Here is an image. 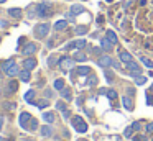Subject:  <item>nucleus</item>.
Wrapping results in <instances>:
<instances>
[{
  "instance_id": "1",
  "label": "nucleus",
  "mask_w": 153,
  "mask_h": 141,
  "mask_svg": "<svg viewBox=\"0 0 153 141\" xmlns=\"http://www.w3.org/2000/svg\"><path fill=\"white\" fill-rule=\"evenodd\" d=\"M2 71H4L7 75H10V77H13V75L20 74V71H18V66L15 64L13 59H8V61H5L4 66H2Z\"/></svg>"
},
{
  "instance_id": "2",
  "label": "nucleus",
  "mask_w": 153,
  "mask_h": 141,
  "mask_svg": "<svg viewBox=\"0 0 153 141\" xmlns=\"http://www.w3.org/2000/svg\"><path fill=\"white\" fill-rule=\"evenodd\" d=\"M48 33H50V23H40V25L35 26V35L38 38H45Z\"/></svg>"
},
{
  "instance_id": "3",
  "label": "nucleus",
  "mask_w": 153,
  "mask_h": 141,
  "mask_svg": "<svg viewBox=\"0 0 153 141\" xmlns=\"http://www.w3.org/2000/svg\"><path fill=\"white\" fill-rule=\"evenodd\" d=\"M71 121H73V126L76 128V131H79V133H86L87 131V125L81 117H74Z\"/></svg>"
},
{
  "instance_id": "4",
  "label": "nucleus",
  "mask_w": 153,
  "mask_h": 141,
  "mask_svg": "<svg viewBox=\"0 0 153 141\" xmlns=\"http://www.w3.org/2000/svg\"><path fill=\"white\" fill-rule=\"evenodd\" d=\"M36 15L41 16V18H48L51 15V10H50V5L48 3H40L36 7Z\"/></svg>"
},
{
  "instance_id": "5",
  "label": "nucleus",
  "mask_w": 153,
  "mask_h": 141,
  "mask_svg": "<svg viewBox=\"0 0 153 141\" xmlns=\"http://www.w3.org/2000/svg\"><path fill=\"white\" fill-rule=\"evenodd\" d=\"M59 67L63 71H69V69L74 67V61L71 58H61L59 59Z\"/></svg>"
},
{
  "instance_id": "6",
  "label": "nucleus",
  "mask_w": 153,
  "mask_h": 141,
  "mask_svg": "<svg viewBox=\"0 0 153 141\" xmlns=\"http://www.w3.org/2000/svg\"><path fill=\"white\" fill-rule=\"evenodd\" d=\"M84 46H86V41H84V39H76V41L68 43L64 49H82Z\"/></svg>"
},
{
  "instance_id": "7",
  "label": "nucleus",
  "mask_w": 153,
  "mask_h": 141,
  "mask_svg": "<svg viewBox=\"0 0 153 141\" xmlns=\"http://www.w3.org/2000/svg\"><path fill=\"white\" fill-rule=\"evenodd\" d=\"M36 49H38V46L35 44V43H28V44L22 49V52H23V56H31V54L36 52Z\"/></svg>"
},
{
  "instance_id": "8",
  "label": "nucleus",
  "mask_w": 153,
  "mask_h": 141,
  "mask_svg": "<svg viewBox=\"0 0 153 141\" xmlns=\"http://www.w3.org/2000/svg\"><path fill=\"white\" fill-rule=\"evenodd\" d=\"M18 121H20V126L27 130V128H28V121H31V115L27 113V111H23V113L20 115V118H18Z\"/></svg>"
},
{
  "instance_id": "9",
  "label": "nucleus",
  "mask_w": 153,
  "mask_h": 141,
  "mask_svg": "<svg viewBox=\"0 0 153 141\" xmlns=\"http://www.w3.org/2000/svg\"><path fill=\"white\" fill-rule=\"evenodd\" d=\"M119 59L123 62V64H128V62L133 61V59H132V54H130V52H127V51H120V52H119Z\"/></svg>"
},
{
  "instance_id": "10",
  "label": "nucleus",
  "mask_w": 153,
  "mask_h": 141,
  "mask_svg": "<svg viewBox=\"0 0 153 141\" xmlns=\"http://www.w3.org/2000/svg\"><path fill=\"white\" fill-rule=\"evenodd\" d=\"M127 67H128V71L132 72V75H138V74H142V71H140V66L137 64V62H128L127 64Z\"/></svg>"
},
{
  "instance_id": "11",
  "label": "nucleus",
  "mask_w": 153,
  "mask_h": 141,
  "mask_svg": "<svg viewBox=\"0 0 153 141\" xmlns=\"http://www.w3.org/2000/svg\"><path fill=\"white\" fill-rule=\"evenodd\" d=\"M97 64H99L100 67H109V66H112V59H110L109 56H100Z\"/></svg>"
},
{
  "instance_id": "12",
  "label": "nucleus",
  "mask_w": 153,
  "mask_h": 141,
  "mask_svg": "<svg viewBox=\"0 0 153 141\" xmlns=\"http://www.w3.org/2000/svg\"><path fill=\"white\" fill-rule=\"evenodd\" d=\"M35 67H36V59L28 58V59H25V61H23V69L31 71V69H35Z\"/></svg>"
},
{
  "instance_id": "13",
  "label": "nucleus",
  "mask_w": 153,
  "mask_h": 141,
  "mask_svg": "<svg viewBox=\"0 0 153 141\" xmlns=\"http://www.w3.org/2000/svg\"><path fill=\"white\" fill-rule=\"evenodd\" d=\"M68 26V20H59V21L54 23V30L56 31H61V30H66Z\"/></svg>"
},
{
  "instance_id": "14",
  "label": "nucleus",
  "mask_w": 153,
  "mask_h": 141,
  "mask_svg": "<svg viewBox=\"0 0 153 141\" xmlns=\"http://www.w3.org/2000/svg\"><path fill=\"white\" fill-rule=\"evenodd\" d=\"M8 15L13 16V18H20V16H22V8H17V7L8 8Z\"/></svg>"
},
{
  "instance_id": "15",
  "label": "nucleus",
  "mask_w": 153,
  "mask_h": 141,
  "mask_svg": "<svg viewBox=\"0 0 153 141\" xmlns=\"http://www.w3.org/2000/svg\"><path fill=\"white\" fill-rule=\"evenodd\" d=\"M76 72L79 75H89L91 74V67H87V66H81V67L76 69Z\"/></svg>"
},
{
  "instance_id": "16",
  "label": "nucleus",
  "mask_w": 153,
  "mask_h": 141,
  "mask_svg": "<svg viewBox=\"0 0 153 141\" xmlns=\"http://www.w3.org/2000/svg\"><path fill=\"white\" fill-rule=\"evenodd\" d=\"M100 44H102V49H104V51H110V49H112V46H114L107 38H104L102 41H100Z\"/></svg>"
},
{
  "instance_id": "17",
  "label": "nucleus",
  "mask_w": 153,
  "mask_h": 141,
  "mask_svg": "<svg viewBox=\"0 0 153 141\" xmlns=\"http://www.w3.org/2000/svg\"><path fill=\"white\" fill-rule=\"evenodd\" d=\"M122 103H123V107H125L127 110H132L133 103H132V98L130 97H122Z\"/></svg>"
},
{
  "instance_id": "18",
  "label": "nucleus",
  "mask_w": 153,
  "mask_h": 141,
  "mask_svg": "<svg viewBox=\"0 0 153 141\" xmlns=\"http://www.w3.org/2000/svg\"><path fill=\"white\" fill-rule=\"evenodd\" d=\"M41 134H43V136H51V134H53V128L50 126V125H46V126H43L41 128Z\"/></svg>"
},
{
  "instance_id": "19",
  "label": "nucleus",
  "mask_w": 153,
  "mask_h": 141,
  "mask_svg": "<svg viewBox=\"0 0 153 141\" xmlns=\"http://www.w3.org/2000/svg\"><path fill=\"white\" fill-rule=\"evenodd\" d=\"M105 38L109 39L112 44H117V41H119V39H117V35H115L114 31H107V36H105Z\"/></svg>"
},
{
  "instance_id": "20",
  "label": "nucleus",
  "mask_w": 153,
  "mask_h": 141,
  "mask_svg": "<svg viewBox=\"0 0 153 141\" xmlns=\"http://www.w3.org/2000/svg\"><path fill=\"white\" fill-rule=\"evenodd\" d=\"M20 80L22 82H28V80H30V71H28V69H25V71L20 72Z\"/></svg>"
},
{
  "instance_id": "21",
  "label": "nucleus",
  "mask_w": 153,
  "mask_h": 141,
  "mask_svg": "<svg viewBox=\"0 0 153 141\" xmlns=\"http://www.w3.org/2000/svg\"><path fill=\"white\" fill-rule=\"evenodd\" d=\"M43 120L46 121V123H53V121H54V115L51 113V111H45V113H43Z\"/></svg>"
},
{
  "instance_id": "22",
  "label": "nucleus",
  "mask_w": 153,
  "mask_h": 141,
  "mask_svg": "<svg viewBox=\"0 0 153 141\" xmlns=\"http://www.w3.org/2000/svg\"><path fill=\"white\" fill-rule=\"evenodd\" d=\"M81 12H82V5H79V3L71 7V13H73V15H79Z\"/></svg>"
},
{
  "instance_id": "23",
  "label": "nucleus",
  "mask_w": 153,
  "mask_h": 141,
  "mask_svg": "<svg viewBox=\"0 0 153 141\" xmlns=\"http://www.w3.org/2000/svg\"><path fill=\"white\" fill-rule=\"evenodd\" d=\"M54 89H56V90H63L64 89V80L63 79H56V80H54Z\"/></svg>"
},
{
  "instance_id": "24",
  "label": "nucleus",
  "mask_w": 153,
  "mask_h": 141,
  "mask_svg": "<svg viewBox=\"0 0 153 141\" xmlns=\"http://www.w3.org/2000/svg\"><path fill=\"white\" fill-rule=\"evenodd\" d=\"M33 97H35V90H28L25 94V100L30 102V103H33Z\"/></svg>"
},
{
  "instance_id": "25",
  "label": "nucleus",
  "mask_w": 153,
  "mask_h": 141,
  "mask_svg": "<svg viewBox=\"0 0 153 141\" xmlns=\"http://www.w3.org/2000/svg\"><path fill=\"white\" fill-rule=\"evenodd\" d=\"M74 59H76V61H86V54L81 52V51H77L76 54H74Z\"/></svg>"
},
{
  "instance_id": "26",
  "label": "nucleus",
  "mask_w": 153,
  "mask_h": 141,
  "mask_svg": "<svg viewBox=\"0 0 153 141\" xmlns=\"http://www.w3.org/2000/svg\"><path fill=\"white\" fill-rule=\"evenodd\" d=\"M61 95H63L66 100H71V92H69V89H63V90H61Z\"/></svg>"
},
{
  "instance_id": "27",
  "label": "nucleus",
  "mask_w": 153,
  "mask_h": 141,
  "mask_svg": "<svg viewBox=\"0 0 153 141\" xmlns=\"http://www.w3.org/2000/svg\"><path fill=\"white\" fill-rule=\"evenodd\" d=\"M86 33H87L86 26H77L76 28V35H86Z\"/></svg>"
},
{
  "instance_id": "28",
  "label": "nucleus",
  "mask_w": 153,
  "mask_h": 141,
  "mask_svg": "<svg viewBox=\"0 0 153 141\" xmlns=\"http://www.w3.org/2000/svg\"><path fill=\"white\" fill-rule=\"evenodd\" d=\"M17 87H18V84L15 80H12L10 84H8V92H15V90H17Z\"/></svg>"
},
{
  "instance_id": "29",
  "label": "nucleus",
  "mask_w": 153,
  "mask_h": 141,
  "mask_svg": "<svg viewBox=\"0 0 153 141\" xmlns=\"http://www.w3.org/2000/svg\"><path fill=\"white\" fill-rule=\"evenodd\" d=\"M140 61H142V62H143V64H145V66H146V67H150V69H153V62H152V61H150V59H146V58H142V59H140Z\"/></svg>"
},
{
  "instance_id": "30",
  "label": "nucleus",
  "mask_w": 153,
  "mask_h": 141,
  "mask_svg": "<svg viewBox=\"0 0 153 141\" xmlns=\"http://www.w3.org/2000/svg\"><path fill=\"white\" fill-rule=\"evenodd\" d=\"M107 97H109L110 100H115V98H117V92L115 90H107Z\"/></svg>"
},
{
  "instance_id": "31",
  "label": "nucleus",
  "mask_w": 153,
  "mask_h": 141,
  "mask_svg": "<svg viewBox=\"0 0 153 141\" xmlns=\"http://www.w3.org/2000/svg\"><path fill=\"white\" fill-rule=\"evenodd\" d=\"M145 82H146V79L142 77V75H138V77L135 79V84H137V85H142V84H145Z\"/></svg>"
},
{
  "instance_id": "32",
  "label": "nucleus",
  "mask_w": 153,
  "mask_h": 141,
  "mask_svg": "<svg viewBox=\"0 0 153 141\" xmlns=\"http://www.w3.org/2000/svg\"><path fill=\"white\" fill-rule=\"evenodd\" d=\"M56 108H58V110H61V111H66V107H64L63 102H58V103H56Z\"/></svg>"
},
{
  "instance_id": "33",
  "label": "nucleus",
  "mask_w": 153,
  "mask_h": 141,
  "mask_svg": "<svg viewBox=\"0 0 153 141\" xmlns=\"http://www.w3.org/2000/svg\"><path fill=\"white\" fill-rule=\"evenodd\" d=\"M92 84H97V77L91 75V77H89V85H92Z\"/></svg>"
},
{
  "instance_id": "34",
  "label": "nucleus",
  "mask_w": 153,
  "mask_h": 141,
  "mask_svg": "<svg viewBox=\"0 0 153 141\" xmlns=\"http://www.w3.org/2000/svg\"><path fill=\"white\" fill-rule=\"evenodd\" d=\"M36 126H38L36 120H33V118H31V126H30V130H36Z\"/></svg>"
},
{
  "instance_id": "35",
  "label": "nucleus",
  "mask_w": 153,
  "mask_h": 141,
  "mask_svg": "<svg viewBox=\"0 0 153 141\" xmlns=\"http://www.w3.org/2000/svg\"><path fill=\"white\" fill-rule=\"evenodd\" d=\"M38 107H40V108H45V107H48V102H46V100L40 102V103H38Z\"/></svg>"
},
{
  "instance_id": "36",
  "label": "nucleus",
  "mask_w": 153,
  "mask_h": 141,
  "mask_svg": "<svg viewBox=\"0 0 153 141\" xmlns=\"http://www.w3.org/2000/svg\"><path fill=\"white\" fill-rule=\"evenodd\" d=\"M132 131H133V128H132V126H128V128L125 130V136H130V134H132Z\"/></svg>"
},
{
  "instance_id": "37",
  "label": "nucleus",
  "mask_w": 153,
  "mask_h": 141,
  "mask_svg": "<svg viewBox=\"0 0 153 141\" xmlns=\"http://www.w3.org/2000/svg\"><path fill=\"white\" fill-rule=\"evenodd\" d=\"M146 131H150V133H153V123L146 125Z\"/></svg>"
},
{
  "instance_id": "38",
  "label": "nucleus",
  "mask_w": 153,
  "mask_h": 141,
  "mask_svg": "<svg viewBox=\"0 0 153 141\" xmlns=\"http://www.w3.org/2000/svg\"><path fill=\"white\" fill-rule=\"evenodd\" d=\"M132 128H133V130H140V123H133Z\"/></svg>"
},
{
  "instance_id": "39",
  "label": "nucleus",
  "mask_w": 153,
  "mask_h": 141,
  "mask_svg": "<svg viewBox=\"0 0 153 141\" xmlns=\"http://www.w3.org/2000/svg\"><path fill=\"white\" fill-rule=\"evenodd\" d=\"M2 126H4V117H0V130H2Z\"/></svg>"
},
{
  "instance_id": "40",
  "label": "nucleus",
  "mask_w": 153,
  "mask_h": 141,
  "mask_svg": "<svg viewBox=\"0 0 153 141\" xmlns=\"http://www.w3.org/2000/svg\"><path fill=\"white\" fill-rule=\"evenodd\" d=\"M112 66H114V67H115V69H119V62H115V61H112Z\"/></svg>"
},
{
  "instance_id": "41",
  "label": "nucleus",
  "mask_w": 153,
  "mask_h": 141,
  "mask_svg": "<svg viewBox=\"0 0 153 141\" xmlns=\"http://www.w3.org/2000/svg\"><path fill=\"white\" fill-rule=\"evenodd\" d=\"M4 2H7V0H0V3H4Z\"/></svg>"
},
{
  "instance_id": "42",
  "label": "nucleus",
  "mask_w": 153,
  "mask_h": 141,
  "mask_svg": "<svg viewBox=\"0 0 153 141\" xmlns=\"http://www.w3.org/2000/svg\"><path fill=\"white\" fill-rule=\"evenodd\" d=\"M23 141H33V140H28V138H27V140H23Z\"/></svg>"
},
{
  "instance_id": "43",
  "label": "nucleus",
  "mask_w": 153,
  "mask_h": 141,
  "mask_svg": "<svg viewBox=\"0 0 153 141\" xmlns=\"http://www.w3.org/2000/svg\"><path fill=\"white\" fill-rule=\"evenodd\" d=\"M5 141H12V140H5Z\"/></svg>"
},
{
  "instance_id": "44",
  "label": "nucleus",
  "mask_w": 153,
  "mask_h": 141,
  "mask_svg": "<svg viewBox=\"0 0 153 141\" xmlns=\"http://www.w3.org/2000/svg\"><path fill=\"white\" fill-rule=\"evenodd\" d=\"M0 39H2V38H0Z\"/></svg>"
}]
</instances>
